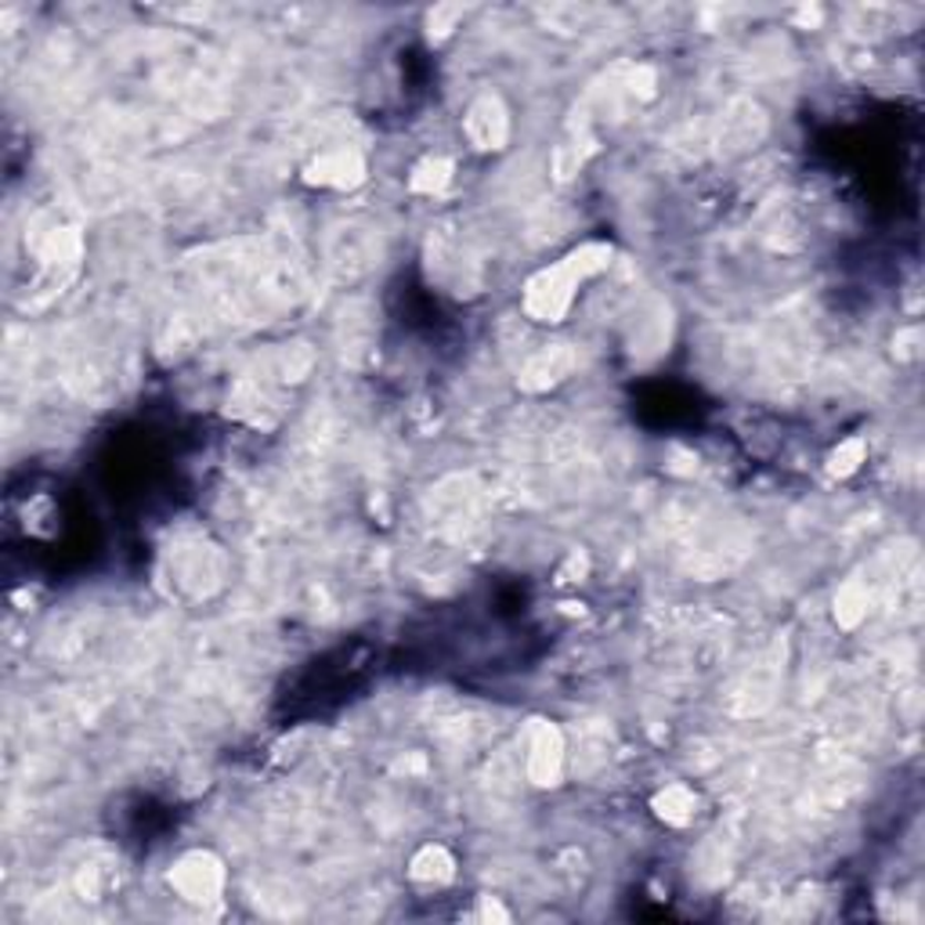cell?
<instances>
[{"label": "cell", "instance_id": "6da1fadb", "mask_svg": "<svg viewBox=\"0 0 925 925\" xmlns=\"http://www.w3.org/2000/svg\"><path fill=\"white\" fill-rule=\"evenodd\" d=\"M607 261H611V247H601V242H590V247L568 253L564 261L539 271V276L528 282L524 311L539 322H557L571 308V301H575L579 285L593 279L596 271H604Z\"/></svg>", "mask_w": 925, "mask_h": 925}, {"label": "cell", "instance_id": "7a4b0ae2", "mask_svg": "<svg viewBox=\"0 0 925 925\" xmlns=\"http://www.w3.org/2000/svg\"><path fill=\"white\" fill-rule=\"evenodd\" d=\"M170 890L181 896V901L193 904H210L221 896L225 890V867L214 853H185L178 864L170 867Z\"/></svg>", "mask_w": 925, "mask_h": 925}, {"label": "cell", "instance_id": "3957f363", "mask_svg": "<svg viewBox=\"0 0 925 925\" xmlns=\"http://www.w3.org/2000/svg\"><path fill=\"white\" fill-rule=\"evenodd\" d=\"M467 134L478 148H499L507 138V113L496 98H481L467 116Z\"/></svg>", "mask_w": 925, "mask_h": 925}, {"label": "cell", "instance_id": "277c9868", "mask_svg": "<svg viewBox=\"0 0 925 925\" xmlns=\"http://www.w3.org/2000/svg\"><path fill=\"white\" fill-rule=\"evenodd\" d=\"M561 734L553 727H539L532 738V752H528V773H532L536 784H553L557 773H561Z\"/></svg>", "mask_w": 925, "mask_h": 925}, {"label": "cell", "instance_id": "5b68a950", "mask_svg": "<svg viewBox=\"0 0 925 925\" xmlns=\"http://www.w3.org/2000/svg\"><path fill=\"white\" fill-rule=\"evenodd\" d=\"M311 181L319 185H333V188H347L362 178V159L355 153H333V156H322L315 167L308 170Z\"/></svg>", "mask_w": 925, "mask_h": 925}, {"label": "cell", "instance_id": "8992f818", "mask_svg": "<svg viewBox=\"0 0 925 925\" xmlns=\"http://www.w3.org/2000/svg\"><path fill=\"white\" fill-rule=\"evenodd\" d=\"M413 879L416 882H445V879H453V856H448L441 846H427L424 853H416Z\"/></svg>", "mask_w": 925, "mask_h": 925}, {"label": "cell", "instance_id": "52a82bcc", "mask_svg": "<svg viewBox=\"0 0 925 925\" xmlns=\"http://www.w3.org/2000/svg\"><path fill=\"white\" fill-rule=\"evenodd\" d=\"M658 813L673 824H687L694 818V796L687 788H669L665 796H658Z\"/></svg>", "mask_w": 925, "mask_h": 925}, {"label": "cell", "instance_id": "ba28073f", "mask_svg": "<svg viewBox=\"0 0 925 925\" xmlns=\"http://www.w3.org/2000/svg\"><path fill=\"white\" fill-rule=\"evenodd\" d=\"M445 181H448V163L445 159H427L424 167L416 170L413 188H419V193H438Z\"/></svg>", "mask_w": 925, "mask_h": 925}]
</instances>
